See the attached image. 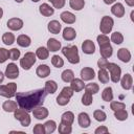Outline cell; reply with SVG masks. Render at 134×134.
<instances>
[{
    "label": "cell",
    "instance_id": "484cf974",
    "mask_svg": "<svg viewBox=\"0 0 134 134\" xmlns=\"http://www.w3.org/2000/svg\"><path fill=\"white\" fill-rule=\"evenodd\" d=\"M17 44L21 47H28L31 44V39L26 35H20L17 38Z\"/></svg>",
    "mask_w": 134,
    "mask_h": 134
},
{
    "label": "cell",
    "instance_id": "9f6ffc18",
    "mask_svg": "<svg viewBox=\"0 0 134 134\" xmlns=\"http://www.w3.org/2000/svg\"><path fill=\"white\" fill-rule=\"evenodd\" d=\"M3 80H4V74H3V73L0 71V84L3 82Z\"/></svg>",
    "mask_w": 134,
    "mask_h": 134
},
{
    "label": "cell",
    "instance_id": "30bf717a",
    "mask_svg": "<svg viewBox=\"0 0 134 134\" xmlns=\"http://www.w3.org/2000/svg\"><path fill=\"white\" fill-rule=\"evenodd\" d=\"M7 27L10 30H20L23 27V21L20 18H10L7 21Z\"/></svg>",
    "mask_w": 134,
    "mask_h": 134
},
{
    "label": "cell",
    "instance_id": "7c38bea8",
    "mask_svg": "<svg viewBox=\"0 0 134 134\" xmlns=\"http://www.w3.org/2000/svg\"><path fill=\"white\" fill-rule=\"evenodd\" d=\"M119 81H120L121 88L125 90H130L133 86V79H132V75L129 73H126L125 75H122V77H120Z\"/></svg>",
    "mask_w": 134,
    "mask_h": 134
},
{
    "label": "cell",
    "instance_id": "7402d4cb",
    "mask_svg": "<svg viewBox=\"0 0 134 134\" xmlns=\"http://www.w3.org/2000/svg\"><path fill=\"white\" fill-rule=\"evenodd\" d=\"M99 52H100V55H102L103 58L108 59V58H110V57L112 55V53H113V48H112V46H111L110 43L105 44V45H100V46H99Z\"/></svg>",
    "mask_w": 134,
    "mask_h": 134
},
{
    "label": "cell",
    "instance_id": "52a82bcc",
    "mask_svg": "<svg viewBox=\"0 0 134 134\" xmlns=\"http://www.w3.org/2000/svg\"><path fill=\"white\" fill-rule=\"evenodd\" d=\"M114 25V20L109 17V16H104L100 20V24H99V29L100 32L104 35H107L109 32H111L112 28Z\"/></svg>",
    "mask_w": 134,
    "mask_h": 134
},
{
    "label": "cell",
    "instance_id": "74e56055",
    "mask_svg": "<svg viewBox=\"0 0 134 134\" xmlns=\"http://www.w3.org/2000/svg\"><path fill=\"white\" fill-rule=\"evenodd\" d=\"M2 42L5 45H12L15 42V36L12 32H4L2 36Z\"/></svg>",
    "mask_w": 134,
    "mask_h": 134
},
{
    "label": "cell",
    "instance_id": "60d3db41",
    "mask_svg": "<svg viewBox=\"0 0 134 134\" xmlns=\"http://www.w3.org/2000/svg\"><path fill=\"white\" fill-rule=\"evenodd\" d=\"M93 117L95 118V120L103 122V121H105L107 119V114L103 110H95L93 112Z\"/></svg>",
    "mask_w": 134,
    "mask_h": 134
},
{
    "label": "cell",
    "instance_id": "e575fe53",
    "mask_svg": "<svg viewBox=\"0 0 134 134\" xmlns=\"http://www.w3.org/2000/svg\"><path fill=\"white\" fill-rule=\"evenodd\" d=\"M110 40H111L114 44L119 45V44H121V43L124 42V36H122L121 32H119V31H115V32H113V34L111 35Z\"/></svg>",
    "mask_w": 134,
    "mask_h": 134
},
{
    "label": "cell",
    "instance_id": "db71d44e",
    "mask_svg": "<svg viewBox=\"0 0 134 134\" xmlns=\"http://www.w3.org/2000/svg\"><path fill=\"white\" fill-rule=\"evenodd\" d=\"M125 1H126V3H127L128 6H130V7H133L134 6V0H125Z\"/></svg>",
    "mask_w": 134,
    "mask_h": 134
},
{
    "label": "cell",
    "instance_id": "bcb514c9",
    "mask_svg": "<svg viewBox=\"0 0 134 134\" xmlns=\"http://www.w3.org/2000/svg\"><path fill=\"white\" fill-rule=\"evenodd\" d=\"M96 40H97V43H98L99 46H100V45H105V44L110 43V39H109V37H108L107 35H104V34L98 35V36L96 37Z\"/></svg>",
    "mask_w": 134,
    "mask_h": 134
},
{
    "label": "cell",
    "instance_id": "44dd1931",
    "mask_svg": "<svg viewBox=\"0 0 134 134\" xmlns=\"http://www.w3.org/2000/svg\"><path fill=\"white\" fill-rule=\"evenodd\" d=\"M85 87V84H84V81L82 79H73L71 82H70V88L74 91V92H80L84 89Z\"/></svg>",
    "mask_w": 134,
    "mask_h": 134
},
{
    "label": "cell",
    "instance_id": "d590c367",
    "mask_svg": "<svg viewBox=\"0 0 134 134\" xmlns=\"http://www.w3.org/2000/svg\"><path fill=\"white\" fill-rule=\"evenodd\" d=\"M44 128H45V133L47 134H50V133H53L57 129V124L54 120H47L45 124H44Z\"/></svg>",
    "mask_w": 134,
    "mask_h": 134
},
{
    "label": "cell",
    "instance_id": "ab89813d",
    "mask_svg": "<svg viewBox=\"0 0 134 134\" xmlns=\"http://www.w3.org/2000/svg\"><path fill=\"white\" fill-rule=\"evenodd\" d=\"M51 64H52L55 68H61V67L64 66V60H63L60 55L54 54V55H52V58H51Z\"/></svg>",
    "mask_w": 134,
    "mask_h": 134
},
{
    "label": "cell",
    "instance_id": "4fadbf2b",
    "mask_svg": "<svg viewBox=\"0 0 134 134\" xmlns=\"http://www.w3.org/2000/svg\"><path fill=\"white\" fill-rule=\"evenodd\" d=\"M95 76V72L91 67H84L81 70V79L83 81H91Z\"/></svg>",
    "mask_w": 134,
    "mask_h": 134
},
{
    "label": "cell",
    "instance_id": "8fae6325",
    "mask_svg": "<svg viewBox=\"0 0 134 134\" xmlns=\"http://www.w3.org/2000/svg\"><path fill=\"white\" fill-rule=\"evenodd\" d=\"M77 122L81 128H88L91 125V119L86 112H81L77 115Z\"/></svg>",
    "mask_w": 134,
    "mask_h": 134
},
{
    "label": "cell",
    "instance_id": "2e32d148",
    "mask_svg": "<svg viewBox=\"0 0 134 134\" xmlns=\"http://www.w3.org/2000/svg\"><path fill=\"white\" fill-rule=\"evenodd\" d=\"M36 73L39 77L41 79H44L46 76H48L50 74V68L46 65V64H41L37 67V70H36Z\"/></svg>",
    "mask_w": 134,
    "mask_h": 134
},
{
    "label": "cell",
    "instance_id": "7bdbcfd3",
    "mask_svg": "<svg viewBox=\"0 0 134 134\" xmlns=\"http://www.w3.org/2000/svg\"><path fill=\"white\" fill-rule=\"evenodd\" d=\"M93 102V97H92V94L88 93V92H85L84 95L82 96V104L84 106H90Z\"/></svg>",
    "mask_w": 134,
    "mask_h": 134
},
{
    "label": "cell",
    "instance_id": "f6af8a7d",
    "mask_svg": "<svg viewBox=\"0 0 134 134\" xmlns=\"http://www.w3.org/2000/svg\"><path fill=\"white\" fill-rule=\"evenodd\" d=\"M110 109L113 111H117L120 109H126V104L121 102H112L110 103Z\"/></svg>",
    "mask_w": 134,
    "mask_h": 134
},
{
    "label": "cell",
    "instance_id": "8d00e7d4",
    "mask_svg": "<svg viewBox=\"0 0 134 134\" xmlns=\"http://www.w3.org/2000/svg\"><path fill=\"white\" fill-rule=\"evenodd\" d=\"M72 132V127L69 124H65V122H60L59 125V133L61 134H70Z\"/></svg>",
    "mask_w": 134,
    "mask_h": 134
},
{
    "label": "cell",
    "instance_id": "9a60e30c",
    "mask_svg": "<svg viewBox=\"0 0 134 134\" xmlns=\"http://www.w3.org/2000/svg\"><path fill=\"white\" fill-rule=\"evenodd\" d=\"M60 18H61V20L64 22V23H66V24H73L74 22H75V20H76V17H75V15H73L72 13H70V12H63L61 15H60Z\"/></svg>",
    "mask_w": 134,
    "mask_h": 134
},
{
    "label": "cell",
    "instance_id": "5b68a950",
    "mask_svg": "<svg viewBox=\"0 0 134 134\" xmlns=\"http://www.w3.org/2000/svg\"><path fill=\"white\" fill-rule=\"evenodd\" d=\"M106 69L109 70L110 80H111L113 83L119 82L120 76H121V68H120L117 64H115V63H108Z\"/></svg>",
    "mask_w": 134,
    "mask_h": 134
},
{
    "label": "cell",
    "instance_id": "5bb4252c",
    "mask_svg": "<svg viewBox=\"0 0 134 134\" xmlns=\"http://www.w3.org/2000/svg\"><path fill=\"white\" fill-rule=\"evenodd\" d=\"M82 50L86 54H92L95 51V45L92 42V40H85L82 44Z\"/></svg>",
    "mask_w": 134,
    "mask_h": 134
},
{
    "label": "cell",
    "instance_id": "e0dca14e",
    "mask_svg": "<svg viewBox=\"0 0 134 134\" xmlns=\"http://www.w3.org/2000/svg\"><path fill=\"white\" fill-rule=\"evenodd\" d=\"M111 13H112L115 17L121 18V17H124V15H125V7H124V5H122L121 3L117 2V3L113 4V6L111 7Z\"/></svg>",
    "mask_w": 134,
    "mask_h": 134
},
{
    "label": "cell",
    "instance_id": "c3c4849f",
    "mask_svg": "<svg viewBox=\"0 0 134 134\" xmlns=\"http://www.w3.org/2000/svg\"><path fill=\"white\" fill-rule=\"evenodd\" d=\"M8 59V50L0 47V64L4 63Z\"/></svg>",
    "mask_w": 134,
    "mask_h": 134
},
{
    "label": "cell",
    "instance_id": "4316f807",
    "mask_svg": "<svg viewBox=\"0 0 134 134\" xmlns=\"http://www.w3.org/2000/svg\"><path fill=\"white\" fill-rule=\"evenodd\" d=\"M17 108H18V104L15 100H5L2 104V109L5 112H8V113L9 112H14Z\"/></svg>",
    "mask_w": 134,
    "mask_h": 134
},
{
    "label": "cell",
    "instance_id": "ee69618b",
    "mask_svg": "<svg viewBox=\"0 0 134 134\" xmlns=\"http://www.w3.org/2000/svg\"><path fill=\"white\" fill-rule=\"evenodd\" d=\"M20 50L18 48H12L10 50H8V58L12 60V61H16L20 58Z\"/></svg>",
    "mask_w": 134,
    "mask_h": 134
},
{
    "label": "cell",
    "instance_id": "b9f144b4",
    "mask_svg": "<svg viewBox=\"0 0 134 134\" xmlns=\"http://www.w3.org/2000/svg\"><path fill=\"white\" fill-rule=\"evenodd\" d=\"M69 100H70V97H68L67 95H65L63 93H60L57 96V104L59 106H65L69 103Z\"/></svg>",
    "mask_w": 134,
    "mask_h": 134
},
{
    "label": "cell",
    "instance_id": "91938a15",
    "mask_svg": "<svg viewBox=\"0 0 134 134\" xmlns=\"http://www.w3.org/2000/svg\"><path fill=\"white\" fill-rule=\"evenodd\" d=\"M17 3H21V2H23V0H15Z\"/></svg>",
    "mask_w": 134,
    "mask_h": 134
},
{
    "label": "cell",
    "instance_id": "f907efd6",
    "mask_svg": "<svg viewBox=\"0 0 134 134\" xmlns=\"http://www.w3.org/2000/svg\"><path fill=\"white\" fill-rule=\"evenodd\" d=\"M61 93H63V94H65V95H67L68 97H72V95H73V93H74V91L70 88V87H64L63 89H62V91H61Z\"/></svg>",
    "mask_w": 134,
    "mask_h": 134
},
{
    "label": "cell",
    "instance_id": "1f68e13d",
    "mask_svg": "<svg viewBox=\"0 0 134 134\" xmlns=\"http://www.w3.org/2000/svg\"><path fill=\"white\" fill-rule=\"evenodd\" d=\"M61 77L62 80L65 82V83H70L73 79H74V72L71 70V69H66L62 72L61 74Z\"/></svg>",
    "mask_w": 134,
    "mask_h": 134
},
{
    "label": "cell",
    "instance_id": "ac0fdd59",
    "mask_svg": "<svg viewBox=\"0 0 134 134\" xmlns=\"http://www.w3.org/2000/svg\"><path fill=\"white\" fill-rule=\"evenodd\" d=\"M47 29H48V31H50L51 34L58 35V34H60V31H61V29H62V25H61V23H60L59 21L52 20V21H50V22L48 23Z\"/></svg>",
    "mask_w": 134,
    "mask_h": 134
},
{
    "label": "cell",
    "instance_id": "277c9868",
    "mask_svg": "<svg viewBox=\"0 0 134 134\" xmlns=\"http://www.w3.org/2000/svg\"><path fill=\"white\" fill-rule=\"evenodd\" d=\"M36 61H37L36 53L28 51L24 54V57L22 59H20V66L24 70H29L32 67V65L36 63Z\"/></svg>",
    "mask_w": 134,
    "mask_h": 134
},
{
    "label": "cell",
    "instance_id": "ba28073f",
    "mask_svg": "<svg viewBox=\"0 0 134 134\" xmlns=\"http://www.w3.org/2000/svg\"><path fill=\"white\" fill-rule=\"evenodd\" d=\"M4 75L6 77H8V79H12V80L17 79L19 76V68H18V66L15 63H9L5 68Z\"/></svg>",
    "mask_w": 134,
    "mask_h": 134
},
{
    "label": "cell",
    "instance_id": "f5cc1de1",
    "mask_svg": "<svg viewBox=\"0 0 134 134\" xmlns=\"http://www.w3.org/2000/svg\"><path fill=\"white\" fill-rule=\"evenodd\" d=\"M108 63H109L108 60H107L106 58H103V57H102V58L97 61V66H98L99 68H106Z\"/></svg>",
    "mask_w": 134,
    "mask_h": 134
},
{
    "label": "cell",
    "instance_id": "3957f363",
    "mask_svg": "<svg viewBox=\"0 0 134 134\" xmlns=\"http://www.w3.org/2000/svg\"><path fill=\"white\" fill-rule=\"evenodd\" d=\"M14 117L20 121L22 127H28L31 122V118H30L28 112L22 108H19V109L17 108L14 111Z\"/></svg>",
    "mask_w": 134,
    "mask_h": 134
},
{
    "label": "cell",
    "instance_id": "f1b7e54d",
    "mask_svg": "<svg viewBox=\"0 0 134 134\" xmlns=\"http://www.w3.org/2000/svg\"><path fill=\"white\" fill-rule=\"evenodd\" d=\"M36 57L40 60H46L49 57V50L46 47L41 46L36 50Z\"/></svg>",
    "mask_w": 134,
    "mask_h": 134
},
{
    "label": "cell",
    "instance_id": "ffe728a7",
    "mask_svg": "<svg viewBox=\"0 0 134 134\" xmlns=\"http://www.w3.org/2000/svg\"><path fill=\"white\" fill-rule=\"evenodd\" d=\"M117 58H118L121 62L128 63V62H130V60H131V52H130L129 49H127V48H120V49H118V51H117Z\"/></svg>",
    "mask_w": 134,
    "mask_h": 134
},
{
    "label": "cell",
    "instance_id": "d6a6232c",
    "mask_svg": "<svg viewBox=\"0 0 134 134\" xmlns=\"http://www.w3.org/2000/svg\"><path fill=\"white\" fill-rule=\"evenodd\" d=\"M69 5L74 10H81L85 6L84 0H69Z\"/></svg>",
    "mask_w": 134,
    "mask_h": 134
},
{
    "label": "cell",
    "instance_id": "603a6c76",
    "mask_svg": "<svg viewBox=\"0 0 134 134\" xmlns=\"http://www.w3.org/2000/svg\"><path fill=\"white\" fill-rule=\"evenodd\" d=\"M39 10H40V14L45 16V17H50L54 13V8L52 6H50L49 4H47V3L41 4L40 7H39Z\"/></svg>",
    "mask_w": 134,
    "mask_h": 134
},
{
    "label": "cell",
    "instance_id": "7a4b0ae2",
    "mask_svg": "<svg viewBox=\"0 0 134 134\" xmlns=\"http://www.w3.org/2000/svg\"><path fill=\"white\" fill-rule=\"evenodd\" d=\"M62 53L68 60L69 63H71V64H77V63H80L79 50H77V47L75 45L63 47L62 48Z\"/></svg>",
    "mask_w": 134,
    "mask_h": 134
},
{
    "label": "cell",
    "instance_id": "9c48e42d",
    "mask_svg": "<svg viewBox=\"0 0 134 134\" xmlns=\"http://www.w3.org/2000/svg\"><path fill=\"white\" fill-rule=\"evenodd\" d=\"M31 112L34 114V117L37 118V119H40V120L45 119L48 116V114H49L48 109L45 108V107H43V106H39V107L34 108Z\"/></svg>",
    "mask_w": 134,
    "mask_h": 134
},
{
    "label": "cell",
    "instance_id": "8992f818",
    "mask_svg": "<svg viewBox=\"0 0 134 134\" xmlns=\"http://www.w3.org/2000/svg\"><path fill=\"white\" fill-rule=\"evenodd\" d=\"M17 84L8 83L6 85H0V95L6 98H12L16 95Z\"/></svg>",
    "mask_w": 134,
    "mask_h": 134
},
{
    "label": "cell",
    "instance_id": "4dcf8cb0",
    "mask_svg": "<svg viewBox=\"0 0 134 134\" xmlns=\"http://www.w3.org/2000/svg\"><path fill=\"white\" fill-rule=\"evenodd\" d=\"M102 98L105 102H111L113 99V90L111 87H106L102 92Z\"/></svg>",
    "mask_w": 134,
    "mask_h": 134
},
{
    "label": "cell",
    "instance_id": "836d02e7",
    "mask_svg": "<svg viewBox=\"0 0 134 134\" xmlns=\"http://www.w3.org/2000/svg\"><path fill=\"white\" fill-rule=\"evenodd\" d=\"M85 92H88L90 94H96L98 91H99V87L96 83H90V84H87L85 87Z\"/></svg>",
    "mask_w": 134,
    "mask_h": 134
},
{
    "label": "cell",
    "instance_id": "d6986e66",
    "mask_svg": "<svg viewBox=\"0 0 134 134\" xmlns=\"http://www.w3.org/2000/svg\"><path fill=\"white\" fill-rule=\"evenodd\" d=\"M47 49L51 52H55L61 49V42L54 38H50L47 41Z\"/></svg>",
    "mask_w": 134,
    "mask_h": 134
},
{
    "label": "cell",
    "instance_id": "cb8c5ba5",
    "mask_svg": "<svg viewBox=\"0 0 134 134\" xmlns=\"http://www.w3.org/2000/svg\"><path fill=\"white\" fill-rule=\"evenodd\" d=\"M62 36H63V39L64 40H66V41H72V40L75 39L76 32H75L74 28H72V27H66V28L63 29Z\"/></svg>",
    "mask_w": 134,
    "mask_h": 134
},
{
    "label": "cell",
    "instance_id": "f35d334b",
    "mask_svg": "<svg viewBox=\"0 0 134 134\" xmlns=\"http://www.w3.org/2000/svg\"><path fill=\"white\" fill-rule=\"evenodd\" d=\"M114 116L117 120H126L128 118V112L126 111V109H120V110H117V111H114Z\"/></svg>",
    "mask_w": 134,
    "mask_h": 134
},
{
    "label": "cell",
    "instance_id": "680465c9",
    "mask_svg": "<svg viewBox=\"0 0 134 134\" xmlns=\"http://www.w3.org/2000/svg\"><path fill=\"white\" fill-rule=\"evenodd\" d=\"M133 15H134V12L132 10V12H131V20H132V21H133Z\"/></svg>",
    "mask_w": 134,
    "mask_h": 134
},
{
    "label": "cell",
    "instance_id": "7dc6e473",
    "mask_svg": "<svg viewBox=\"0 0 134 134\" xmlns=\"http://www.w3.org/2000/svg\"><path fill=\"white\" fill-rule=\"evenodd\" d=\"M48 1L52 4L53 8H59V9L63 8L66 3V0H48Z\"/></svg>",
    "mask_w": 134,
    "mask_h": 134
},
{
    "label": "cell",
    "instance_id": "f546056e",
    "mask_svg": "<svg viewBox=\"0 0 134 134\" xmlns=\"http://www.w3.org/2000/svg\"><path fill=\"white\" fill-rule=\"evenodd\" d=\"M97 75H98L99 82L103 83V84H107L110 80V75H109L108 71L106 70V68H99V71H98Z\"/></svg>",
    "mask_w": 134,
    "mask_h": 134
},
{
    "label": "cell",
    "instance_id": "d4e9b609",
    "mask_svg": "<svg viewBox=\"0 0 134 134\" xmlns=\"http://www.w3.org/2000/svg\"><path fill=\"white\" fill-rule=\"evenodd\" d=\"M58 89V84L52 81V80H49L45 83V86H44V90L47 94H53Z\"/></svg>",
    "mask_w": 134,
    "mask_h": 134
},
{
    "label": "cell",
    "instance_id": "816d5d0a",
    "mask_svg": "<svg viewBox=\"0 0 134 134\" xmlns=\"http://www.w3.org/2000/svg\"><path fill=\"white\" fill-rule=\"evenodd\" d=\"M108 132H109V130H108V128L106 126H99L94 131L95 134H105V133H108Z\"/></svg>",
    "mask_w": 134,
    "mask_h": 134
},
{
    "label": "cell",
    "instance_id": "6da1fadb",
    "mask_svg": "<svg viewBox=\"0 0 134 134\" xmlns=\"http://www.w3.org/2000/svg\"><path fill=\"white\" fill-rule=\"evenodd\" d=\"M46 95L47 93L44 89H36L27 92H18L16 93L15 97L20 108L26 110L27 112H30L34 108L43 105Z\"/></svg>",
    "mask_w": 134,
    "mask_h": 134
},
{
    "label": "cell",
    "instance_id": "11a10c76",
    "mask_svg": "<svg viewBox=\"0 0 134 134\" xmlns=\"http://www.w3.org/2000/svg\"><path fill=\"white\" fill-rule=\"evenodd\" d=\"M103 1H104L106 4H108V5H109V4H113L116 0H103Z\"/></svg>",
    "mask_w": 134,
    "mask_h": 134
},
{
    "label": "cell",
    "instance_id": "94428289",
    "mask_svg": "<svg viewBox=\"0 0 134 134\" xmlns=\"http://www.w3.org/2000/svg\"><path fill=\"white\" fill-rule=\"evenodd\" d=\"M31 1H32V2H39L40 0H31Z\"/></svg>",
    "mask_w": 134,
    "mask_h": 134
},
{
    "label": "cell",
    "instance_id": "681fc988",
    "mask_svg": "<svg viewBox=\"0 0 134 134\" xmlns=\"http://www.w3.org/2000/svg\"><path fill=\"white\" fill-rule=\"evenodd\" d=\"M32 132H34L35 134H45L44 125H42V124H37V125L34 127Z\"/></svg>",
    "mask_w": 134,
    "mask_h": 134
},
{
    "label": "cell",
    "instance_id": "83f0119b",
    "mask_svg": "<svg viewBox=\"0 0 134 134\" xmlns=\"http://www.w3.org/2000/svg\"><path fill=\"white\" fill-rule=\"evenodd\" d=\"M61 121L62 122H65V124H69V125H72L73 121H74V114L71 112V111H66L62 114L61 116Z\"/></svg>",
    "mask_w": 134,
    "mask_h": 134
},
{
    "label": "cell",
    "instance_id": "6f0895ef",
    "mask_svg": "<svg viewBox=\"0 0 134 134\" xmlns=\"http://www.w3.org/2000/svg\"><path fill=\"white\" fill-rule=\"evenodd\" d=\"M2 16H3V9H2V7H0V19L2 18Z\"/></svg>",
    "mask_w": 134,
    "mask_h": 134
}]
</instances>
